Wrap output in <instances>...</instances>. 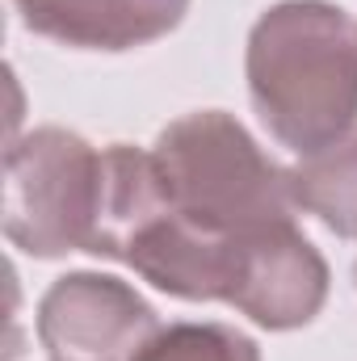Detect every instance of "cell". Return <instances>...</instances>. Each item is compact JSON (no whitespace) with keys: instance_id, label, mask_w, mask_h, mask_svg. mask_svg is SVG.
<instances>
[{"instance_id":"obj_1","label":"cell","mask_w":357,"mask_h":361,"mask_svg":"<svg viewBox=\"0 0 357 361\" xmlns=\"http://www.w3.org/2000/svg\"><path fill=\"white\" fill-rule=\"evenodd\" d=\"M248 76L269 130L320 156L357 118V30L341 8L282 4L253 34Z\"/></svg>"},{"instance_id":"obj_2","label":"cell","mask_w":357,"mask_h":361,"mask_svg":"<svg viewBox=\"0 0 357 361\" xmlns=\"http://www.w3.org/2000/svg\"><path fill=\"white\" fill-rule=\"evenodd\" d=\"M152 160L160 169L173 214L206 231L248 235L273 223H290V180L223 114H193L177 122L164 130Z\"/></svg>"},{"instance_id":"obj_3","label":"cell","mask_w":357,"mask_h":361,"mask_svg":"<svg viewBox=\"0 0 357 361\" xmlns=\"http://www.w3.org/2000/svg\"><path fill=\"white\" fill-rule=\"evenodd\" d=\"M101 206V156L76 135L38 130L8 152L4 227L34 257L89 248Z\"/></svg>"},{"instance_id":"obj_4","label":"cell","mask_w":357,"mask_h":361,"mask_svg":"<svg viewBox=\"0 0 357 361\" xmlns=\"http://www.w3.org/2000/svg\"><path fill=\"white\" fill-rule=\"evenodd\" d=\"M152 307L114 277L72 273L38 311L42 345L63 361H126L152 332Z\"/></svg>"},{"instance_id":"obj_5","label":"cell","mask_w":357,"mask_h":361,"mask_svg":"<svg viewBox=\"0 0 357 361\" xmlns=\"http://www.w3.org/2000/svg\"><path fill=\"white\" fill-rule=\"evenodd\" d=\"M189 0H17L30 30L76 47L122 51L181 21Z\"/></svg>"},{"instance_id":"obj_6","label":"cell","mask_w":357,"mask_h":361,"mask_svg":"<svg viewBox=\"0 0 357 361\" xmlns=\"http://www.w3.org/2000/svg\"><path fill=\"white\" fill-rule=\"evenodd\" d=\"M294 202L315 210L332 231L357 235V135L349 143H332L307 169L290 177Z\"/></svg>"},{"instance_id":"obj_7","label":"cell","mask_w":357,"mask_h":361,"mask_svg":"<svg viewBox=\"0 0 357 361\" xmlns=\"http://www.w3.org/2000/svg\"><path fill=\"white\" fill-rule=\"evenodd\" d=\"M131 361H257V349L219 324H177L152 336Z\"/></svg>"}]
</instances>
